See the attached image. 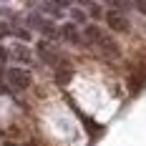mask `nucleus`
Returning <instances> with one entry per match:
<instances>
[{
  "label": "nucleus",
  "instance_id": "nucleus-1",
  "mask_svg": "<svg viewBox=\"0 0 146 146\" xmlns=\"http://www.w3.org/2000/svg\"><path fill=\"white\" fill-rule=\"evenodd\" d=\"M83 38H86L88 45H93V48H96L101 56H106L108 60H116L118 56H121L118 43L103 28H98V25H86V28H83Z\"/></svg>",
  "mask_w": 146,
  "mask_h": 146
},
{
  "label": "nucleus",
  "instance_id": "nucleus-2",
  "mask_svg": "<svg viewBox=\"0 0 146 146\" xmlns=\"http://www.w3.org/2000/svg\"><path fill=\"white\" fill-rule=\"evenodd\" d=\"M38 58L43 60V63H48L50 68H56V71L68 68V60L60 56L58 48H53V45H50V40H40V43H38Z\"/></svg>",
  "mask_w": 146,
  "mask_h": 146
},
{
  "label": "nucleus",
  "instance_id": "nucleus-3",
  "mask_svg": "<svg viewBox=\"0 0 146 146\" xmlns=\"http://www.w3.org/2000/svg\"><path fill=\"white\" fill-rule=\"evenodd\" d=\"M30 73L25 71V68H18V66H13V68H8L5 71V83L13 88V91H25V88L30 86Z\"/></svg>",
  "mask_w": 146,
  "mask_h": 146
},
{
  "label": "nucleus",
  "instance_id": "nucleus-4",
  "mask_svg": "<svg viewBox=\"0 0 146 146\" xmlns=\"http://www.w3.org/2000/svg\"><path fill=\"white\" fill-rule=\"evenodd\" d=\"M28 23H30V28H35V30H40L45 38H58L60 35V30L53 25V20H48V18H43V15H38V13H33L28 18Z\"/></svg>",
  "mask_w": 146,
  "mask_h": 146
},
{
  "label": "nucleus",
  "instance_id": "nucleus-5",
  "mask_svg": "<svg viewBox=\"0 0 146 146\" xmlns=\"http://www.w3.org/2000/svg\"><path fill=\"white\" fill-rule=\"evenodd\" d=\"M106 25L111 30H116V33H129V28H131L126 13H121V10H108L106 13Z\"/></svg>",
  "mask_w": 146,
  "mask_h": 146
},
{
  "label": "nucleus",
  "instance_id": "nucleus-6",
  "mask_svg": "<svg viewBox=\"0 0 146 146\" xmlns=\"http://www.w3.org/2000/svg\"><path fill=\"white\" fill-rule=\"evenodd\" d=\"M60 38H66L68 43L73 45H83L86 43V38H83V33L78 30L76 23H66V25H60Z\"/></svg>",
  "mask_w": 146,
  "mask_h": 146
},
{
  "label": "nucleus",
  "instance_id": "nucleus-7",
  "mask_svg": "<svg viewBox=\"0 0 146 146\" xmlns=\"http://www.w3.org/2000/svg\"><path fill=\"white\" fill-rule=\"evenodd\" d=\"M10 56H13L15 60H20V63H28V60H30V50L25 48V45H15Z\"/></svg>",
  "mask_w": 146,
  "mask_h": 146
},
{
  "label": "nucleus",
  "instance_id": "nucleus-8",
  "mask_svg": "<svg viewBox=\"0 0 146 146\" xmlns=\"http://www.w3.org/2000/svg\"><path fill=\"white\" fill-rule=\"evenodd\" d=\"M108 3H111V8H113V10H121V13H126V10H129V3H126V0H108Z\"/></svg>",
  "mask_w": 146,
  "mask_h": 146
},
{
  "label": "nucleus",
  "instance_id": "nucleus-9",
  "mask_svg": "<svg viewBox=\"0 0 146 146\" xmlns=\"http://www.w3.org/2000/svg\"><path fill=\"white\" fill-rule=\"evenodd\" d=\"M131 5H133L141 15H146V0H131Z\"/></svg>",
  "mask_w": 146,
  "mask_h": 146
},
{
  "label": "nucleus",
  "instance_id": "nucleus-10",
  "mask_svg": "<svg viewBox=\"0 0 146 146\" xmlns=\"http://www.w3.org/2000/svg\"><path fill=\"white\" fill-rule=\"evenodd\" d=\"M73 20H76V23H86V13H83V10H73Z\"/></svg>",
  "mask_w": 146,
  "mask_h": 146
},
{
  "label": "nucleus",
  "instance_id": "nucleus-11",
  "mask_svg": "<svg viewBox=\"0 0 146 146\" xmlns=\"http://www.w3.org/2000/svg\"><path fill=\"white\" fill-rule=\"evenodd\" d=\"M10 33H13V30H10V25H8V23H0V38H8Z\"/></svg>",
  "mask_w": 146,
  "mask_h": 146
},
{
  "label": "nucleus",
  "instance_id": "nucleus-12",
  "mask_svg": "<svg viewBox=\"0 0 146 146\" xmlns=\"http://www.w3.org/2000/svg\"><path fill=\"white\" fill-rule=\"evenodd\" d=\"M88 8H91V15H93V18H101V8H98V5H88Z\"/></svg>",
  "mask_w": 146,
  "mask_h": 146
},
{
  "label": "nucleus",
  "instance_id": "nucleus-13",
  "mask_svg": "<svg viewBox=\"0 0 146 146\" xmlns=\"http://www.w3.org/2000/svg\"><path fill=\"white\" fill-rule=\"evenodd\" d=\"M53 3H56V5H58V8H68V5H71L73 0H53Z\"/></svg>",
  "mask_w": 146,
  "mask_h": 146
},
{
  "label": "nucleus",
  "instance_id": "nucleus-14",
  "mask_svg": "<svg viewBox=\"0 0 146 146\" xmlns=\"http://www.w3.org/2000/svg\"><path fill=\"white\" fill-rule=\"evenodd\" d=\"M0 58H5V50H3V48H0Z\"/></svg>",
  "mask_w": 146,
  "mask_h": 146
}]
</instances>
